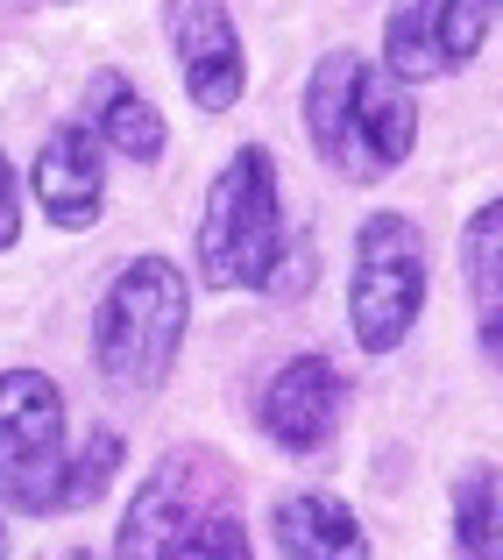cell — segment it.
<instances>
[{
    "instance_id": "obj_7",
    "label": "cell",
    "mask_w": 503,
    "mask_h": 560,
    "mask_svg": "<svg viewBox=\"0 0 503 560\" xmlns=\"http://www.w3.org/2000/svg\"><path fill=\"white\" fill-rule=\"evenodd\" d=\"M213 476V462L199 454H171L150 482L136 490L121 518V539H114V560H171L185 547V533L199 525V482Z\"/></svg>"
},
{
    "instance_id": "obj_11",
    "label": "cell",
    "mask_w": 503,
    "mask_h": 560,
    "mask_svg": "<svg viewBox=\"0 0 503 560\" xmlns=\"http://www.w3.org/2000/svg\"><path fill=\"white\" fill-rule=\"evenodd\" d=\"M270 539L284 547V560H369L354 511L327 490H291L270 518Z\"/></svg>"
},
{
    "instance_id": "obj_15",
    "label": "cell",
    "mask_w": 503,
    "mask_h": 560,
    "mask_svg": "<svg viewBox=\"0 0 503 560\" xmlns=\"http://www.w3.org/2000/svg\"><path fill=\"white\" fill-rule=\"evenodd\" d=\"M171 560H256L248 553V533H242V518L234 511H213V518H199L185 533V547H177Z\"/></svg>"
},
{
    "instance_id": "obj_19",
    "label": "cell",
    "mask_w": 503,
    "mask_h": 560,
    "mask_svg": "<svg viewBox=\"0 0 503 560\" xmlns=\"http://www.w3.org/2000/svg\"><path fill=\"white\" fill-rule=\"evenodd\" d=\"M71 560H85V553H71Z\"/></svg>"
},
{
    "instance_id": "obj_12",
    "label": "cell",
    "mask_w": 503,
    "mask_h": 560,
    "mask_svg": "<svg viewBox=\"0 0 503 560\" xmlns=\"http://www.w3.org/2000/svg\"><path fill=\"white\" fill-rule=\"evenodd\" d=\"M461 256H468V299H476L482 355L503 370V199H490L461 228Z\"/></svg>"
},
{
    "instance_id": "obj_18",
    "label": "cell",
    "mask_w": 503,
    "mask_h": 560,
    "mask_svg": "<svg viewBox=\"0 0 503 560\" xmlns=\"http://www.w3.org/2000/svg\"><path fill=\"white\" fill-rule=\"evenodd\" d=\"M0 560H8V525H0Z\"/></svg>"
},
{
    "instance_id": "obj_1",
    "label": "cell",
    "mask_w": 503,
    "mask_h": 560,
    "mask_svg": "<svg viewBox=\"0 0 503 560\" xmlns=\"http://www.w3.org/2000/svg\"><path fill=\"white\" fill-rule=\"evenodd\" d=\"M121 468V433H85L79 447L65 440V397L43 370L0 376V497L28 518L100 504V490Z\"/></svg>"
},
{
    "instance_id": "obj_8",
    "label": "cell",
    "mask_w": 503,
    "mask_h": 560,
    "mask_svg": "<svg viewBox=\"0 0 503 560\" xmlns=\"http://www.w3.org/2000/svg\"><path fill=\"white\" fill-rule=\"evenodd\" d=\"M340 405H348V383H340L334 362L327 355H291L270 376V390H262V433L291 454H313L334 440Z\"/></svg>"
},
{
    "instance_id": "obj_9",
    "label": "cell",
    "mask_w": 503,
    "mask_h": 560,
    "mask_svg": "<svg viewBox=\"0 0 503 560\" xmlns=\"http://www.w3.org/2000/svg\"><path fill=\"white\" fill-rule=\"evenodd\" d=\"M171 28H177V71H185L191 107L227 114L248 85V57H242V36H234V14L199 0V8H171Z\"/></svg>"
},
{
    "instance_id": "obj_5",
    "label": "cell",
    "mask_w": 503,
    "mask_h": 560,
    "mask_svg": "<svg viewBox=\"0 0 503 560\" xmlns=\"http://www.w3.org/2000/svg\"><path fill=\"white\" fill-rule=\"evenodd\" d=\"M425 284H433V256H425V234L405 213H369L354 234V291H348V319L354 341L369 355H390L411 327H419Z\"/></svg>"
},
{
    "instance_id": "obj_10",
    "label": "cell",
    "mask_w": 503,
    "mask_h": 560,
    "mask_svg": "<svg viewBox=\"0 0 503 560\" xmlns=\"http://www.w3.org/2000/svg\"><path fill=\"white\" fill-rule=\"evenodd\" d=\"M100 199H107V171H100L93 128H57L36 150V206L57 228H93Z\"/></svg>"
},
{
    "instance_id": "obj_13",
    "label": "cell",
    "mask_w": 503,
    "mask_h": 560,
    "mask_svg": "<svg viewBox=\"0 0 503 560\" xmlns=\"http://www.w3.org/2000/svg\"><path fill=\"white\" fill-rule=\"evenodd\" d=\"M85 107H93V128L114 142L121 156H136V164H156L164 156V114L150 107V100L136 93V85L121 79V71H93V85H85Z\"/></svg>"
},
{
    "instance_id": "obj_14",
    "label": "cell",
    "mask_w": 503,
    "mask_h": 560,
    "mask_svg": "<svg viewBox=\"0 0 503 560\" xmlns=\"http://www.w3.org/2000/svg\"><path fill=\"white\" fill-rule=\"evenodd\" d=\"M454 553L461 560H503V468L476 462L454 482Z\"/></svg>"
},
{
    "instance_id": "obj_2",
    "label": "cell",
    "mask_w": 503,
    "mask_h": 560,
    "mask_svg": "<svg viewBox=\"0 0 503 560\" xmlns=\"http://www.w3.org/2000/svg\"><path fill=\"white\" fill-rule=\"evenodd\" d=\"M305 136L348 185H376L419 142V100L362 50H327L305 85Z\"/></svg>"
},
{
    "instance_id": "obj_16",
    "label": "cell",
    "mask_w": 503,
    "mask_h": 560,
    "mask_svg": "<svg viewBox=\"0 0 503 560\" xmlns=\"http://www.w3.org/2000/svg\"><path fill=\"white\" fill-rule=\"evenodd\" d=\"M305 284H319V248H313V234H299V242L284 248V270L270 277V291H277V299H299Z\"/></svg>"
},
{
    "instance_id": "obj_3",
    "label": "cell",
    "mask_w": 503,
    "mask_h": 560,
    "mask_svg": "<svg viewBox=\"0 0 503 560\" xmlns=\"http://www.w3.org/2000/svg\"><path fill=\"white\" fill-rule=\"evenodd\" d=\"M284 262V206H277V164L262 142L227 156L199 206V277L213 291H270Z\"/></svg>"
},
{
    "instance_id": "obj_4",
    "label": "cell",
    "mask_w": 503,
    "mask_h": 560,
    "mask_svg": "<svg viewBox=\"0 0 503 560\" xmlns=\"http://www.w3.org/2000/svg\"><path fill=\"white\" fill-rule=\"evenodd\" d=\"M185 319H191V284L185 270L164 256H136L121 277L107 284L93 313V355L100 376L121 390H156L171 376L177 348H185Z\"/></svg>"
},
{
    "instance_id": "obj_6",
    "label": "cell",
    "mask_w": 503,
    "mask_h": 560,
    "mask_svg": "<svg viewBox=\"0 0 503 560\" xmlns=\"http://www.w3.org/2000/svg\"><path fill=\"white\" fill-rule=\"evenodd\" d=\"M490 36V8H468V0H411V8L383 14V71L397 85L440 79V71H461L468 57Z\"/></svg>"
},
{
    "instance_id": "obj_17",
    "label": "cell",
    "mask_w": 503,
    "mask_h": 560,
    "mask_svg": "<svg viewBox=\"0 0 503 560\" xmlns=\"http://www.w3.org/2000/svg\"><path fill=\"white\" fill-rule=\"evenodd\" d=\"M14 234H22V199H14V164L0 156V248H14Z\"/></svg>"
}]
</instances>
